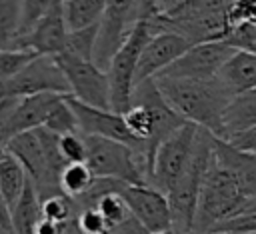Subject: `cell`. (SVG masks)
I'll return each instance as SVG.
<instances>
[{
	"instance_id": "7402d4cb",
	"label": "cell",
	"mask_w": 256,
	"mask_h": 234,
	"mask_svg": "<svg viewBox=\"0 0 256 234\" xmlns=\"http://www.w3.org/2000/svg\"><path fill=\"white\" fill-rule=\"evenodd\" d=\"M40 218H42L40 196H38L34 184L28 180L18 204L12 210V232L14 234H34Z\"/></svg>"
},
{
	"instance_id": "277c9868",
	"label": "cell",
	"mask_w": 256,
	"mask_h": 234,
	"mask_svg": "<svg viewBox=\"0 0 256 234\" xmlns=\"http://www.w3.org/2000/svg\"><path fill=\"white\" fill-rule=\"evenodd\" d=\"M212 142H214V134L204 128H198L192 160L186 172L182 174V178L166 194L170 202V210H172V232L174 234H192L202 182H204L206 170L212 160Z\"/></svg>"
},
{
	"instance_id": "f6af8a7d",
	"label": "cell",
	"mask_w": 256,
	"mask_h": 234,
	"mask_svg": "<svg viewBox=\"0 0 256 234\" xmlns=\"http://www.w3.org/2000/svg\"><path fill=\"white\" fill-rule=\"evenodd\" d=\"M0 102H2V98H0Z\"/></svg>"
},
{
	"instance_id": "cb8c5ba5",
	"label": "cell",
	"mask_w": 256,
	"mask_h": 234,
	"mask_svg": "<svg viewBox=\"0 0 256 234\" xmlns=\"http://www.w3.org/2000/svg\"><path fill=\"white\" fill-rule=\"evenodd\" d=\"M208 234H256V196H250L238 212L216 224Z\"/></svg>"
},
{
	"instance_id": "b9f144b4",
	"label": "cell",
	"mask_w": 256,
	"mask_h": 234,
	"mask_svg": "<svg viewBox=\"0 0 256 234\" xmlns=\"http://www.w3.org/2000/svg\"><path fill=\"white\" fill-rule=\"evenodd\" d=\"M156 2H158V6H160L162 12H170V10H174L182 0H156Z\"/></svg>"
},
{
	"instance_id": "d4e9b609",
	"label": "cell",
	"mask_w": 256,
	"mask_h": 234,
	"mask_svg": "<svg viewBox=\"0 0 256 234\" xmlns=\"http://www.w3.org/2000/svg\"><path fill=\"white\" fill-rule=\"evenodd\" d=\"M96 180V174L92 172V168L86 164V162H74V164H68L62 174H60V188L66 196L70 198H80L84 196L90 186L94 184Z\"/></svg>"
},
{
	"instance_id": "5b68a950",
	"label": "cell",
	"mask_w": 256,
	"mask_h": 234,
	"mask_svg": "<svg viewBox=\"0 0 256 234\" xmlns=\"http://www.w3.org/2000/svg\"><path fill=\"white\" fill-rule=\"evenodd\" d=\"M84 136L88 146L86 164L92 168V172L98 178H112L134 186H144V184L150 186L148 168L136 150H132L128 144H122L118 140L90 136V134Z\"/></svg>"
},
{
	"instance_id": "f35d334b",
	"label": "cell",
	"mask_w": 256,
	"mask_h": 234,
	"mask_svg": "<svg viewBox=\"0 0 256 234\" xmlns=\"http://www.w3.org/2000/svg\"><path fill=\"white\" fill-rule=\"evenodd\" d=\"M108 234H150L134 216H130L128 220H124L122 224H118V226H114V228H110L108 230Z\"/></svg>"
},
{
	"instance_id": "44dd1931",
	"label": "cell",
	"mask_w": 256,
	"mask_h": 234,
	"mask_svg": "<svg viewBox=\"0 0 256 234\" xmlns=\"http://www.w3.org/2000/svg\"><path fill=\"white\" fill-rule=\"evenodd\" d=\"M62 8L68 32H74L100 24L106 12V0H64Z\"/></svg>"
},
{
	"instance_id": "7c38bea8",
	"label": "cell",
	"mask_w": 256,
	"mask_h": 234,
	"mask_svg": "<svg viewBox=\"0 0 256 234\" xmlns=\"http://www.w3.org/2000/svg\"><path fill=\"white\" fill-rule=\"evenodd\" d=\"M118 192L126 200L130 214L148 232H172V210L164 192L148 184H122Z\"/></svg>"
},
{
	"instance_id": "52a82bcc",
	"label": "cell",
	"mask_w": 256,
	"mask_h": 234,
	"mask_svg": "<svg viewBox=\"0 0 256 234\" xmlns=\"http://www.w3.org/2000/svg\"><path fill=\"white\" fill-rule=\"evenodd\" d=\"M70 94L68 80L56 56H36L24 70L8 80H0V98H26L34 94Z\"/></svg>"
},
{
	"instance_id": "e0dca14e",
	"label": "cell",
	"mask_w": 256,
	"mask_h": 234,
	"mask_svg": "<svg viewBox=\"0 0 256 234\" xmlns=\"http://www.w3.org/2000/svg\"><path fill=\"white\" fill-rule=\"evenodd\" d=\"M216 80L234 98L256 88V54L236 50L232 58L220 68Z\"/></svg>"
},
{
	"instance_id": "5bb4252c",
	"label": "cell",
	"mask_w": 256,
	"mask_h": 234,
	"mask_svg": "<svg viewBox=\"0 0 256 234\" xmlns=\"http://www.w3.org/2000/svg\"><path fill=\"white\" fill-rule=\"evenodd\" d=\"M190 46H194L188 38H184L182 34L164 30L158 32L156 36H152L148 40V44L142 50L138 68H136V78H134V88L146 80L156 78L158 74H162L172 62H176Z\"/></svg>"
},
{
	"instance_id": "e575fe53",
	"label": "cell",
	"mask_w": 256,
	"mask_h": 234,
	"mask_svg": "<svg viewBox=\"0 0 256 234\" xmlns=\"http://www.w3.org/2000/svg\"><path fill=\"white\" fill-rule=\"evenodd\" d=\"M78 226L82 234H108L110 226L104 220V216L98 212V208H82L78 210Z\"/></svg>"
},
{
	"instance_id": "4fadbf2b",
	"label": "cell",
	"mask_w": 256,
	"mask_h": 234,
	"mask_svg": "<svg viewBox=\"0 0 256 234\" xmlns=\"http://www.w3.org/2000/svg\"><path fill=\"white\" fill-rule=\"evenodd\" d=\"M68 102L78 118V126L82 134H90V136H102V138H110V140H118L122 144H128L132 150H136L140 154V158L144 160V150L142 144L130 134L124 116L120 112L114 110H102V108H94L88 106L80 100H76L74 96L68 94ZM146 164V160H144ZM148 168V166H146ZM150 180V178H148Z\"/></svg>"
},
{
	"instance_id": "603a6c76",
	"label": "cell",
	"mask_w": 256,
	"mask_h": 234,
	"mask_svg": "<svg viewBox=\"0 0 256 234\" xmlns=\"http://www.w3.org/2000/svg\"><path fill=\"white\" fill-rule=\"evenodd\" d=\"M22 36V0H0V50L18 48Z\"/></svg>"
},
{
	"instance_id": "d590c367",
	"label": "cell",
	"mask_w": 256,
	"mask_h": 234,
	"mask_svg": "<svg viewBox=\"0 0 256 234\" xmlns=\"http://www.w3.org/2000/svg\"><path fill=\"white\" fill-rule=\"evenodd\" d=\"M256 24V0H234L228 10V24Z\"/></svg>"
},
{
	"instance_id": "d6a6232c",
	"label": "cell",
	"mask_w": 256,
	"mask_h": 234,
	"mask_svg": "<svg viewBox=\"0 0 256 234\" xmlns=\"http://www.w3.org/2000/svg\"><path fill=\"white\" fill-rule=\"evenodd\" d=\"M224 42H228L234 50H244V52L256 54V24L244 22V24L230 26Z\"/></svg>"
},
{
	"instance_id": "9a60e30c",
	"label": "cell",
	"mask_w": 256,
	"mask_h": 234,
	"mask_svg": "<svg viewBox=\"0 0 256 234\" xmlns=\"http://www.w3.org/2000/svg\"><path fill=\"white\" fill-rule=\"evenodd\" d=\"M64 0H58L50 12L20 40L18 48H28L36 54L44 56H58L64 52L66 38H68V26L64 20Z\"/></svg>"
},
{
	"instance_id": "ffe728a7",
	"label": "cell",
	"mask_w": 256,
	"mask_h": 234,
	"mask_svg": "<svg viewBox=\"0 0 256 234\" xmlns=\"http://www.w3.org/2000/svg\"><path fill=\"white\" fill-rule=\"evenodd\" d=\"M28 180L30 178H28L24 166L20 164V160L6 150L0 156V190H2V196L8 202L10 210H14V206L18 204Z\"/></svg>"
},
{
	"instance_id": "ba28073f",
	"label": "cell",
	"mask_w": 256,
	"mask_h": 234,
	"mask_svg": "<svg viewBox=\"0 0 256 234\" xmlns=\"http://www.w3.org/2000/svg\"><path fill=\"white\" fill-rule=\"evenodd\" d=\"M68 86H70V96L76 100L102 108V110H112V94H110V78L108 72L96 66L92 60L76 58L70 54H58L56 56Z\"/></svg>"
},
{
	"instance_id": "8fae6325",
	"label": "cell",
	"mask_w": 256,
	"mask_h": 234,
	"mask_svg": "<svg viewBox=\"0 0 256 234\" xmlns=\"http://www.w3.org/2000/svg\"><path fill=\"white\" fill-rule=\"evenodd\" d=\"M136 6L138 0H106V12L100 22V34L94 50V64L106 72L130 28L136 24Z\"/></svg>"
},
{
	"instance_id": "484cf974",
	"label": "cell",
	"mask_w": 256,
	"mask_h": 234,
	"mask_svg": "<svg viewBox=\"0 0 256 234\" xmlns=\"http://www.w3.org/2000/svg\"><path fill=\"white\" fill-rule=\"evenodd\" d=\"M44 128H48L50 132L58 134V136H64V134H74V132H80V126H78V118L68 102V96H62L50 110L46 122H44Z\"/></svg>"
},
{
	"instance_id": "8992f818",
	"label": "cell",
	"mask_w": 256,
	"mask_h": 234,
	"mask_svg": "<svg viewBox=\"0 0 256 234\" xmlns=\"http://www.w3.org/2000/svg\"><path fill=\"white\" fill-rule=\"evenodd\" d=\"M196 136H198V126L186 122L182 128H178L158 146L154 156L150 186L158 188L164 194H168L174 188V184L182 178V174L186 172L192 160Z\"/></svg>"
},
{
	"instance_id": "74e56055",
	"label": "cell",
	"mask_w": 256,
	"mask_h": 234,
	"mask_svg": "<svg viewBox=\"0 0 256 234\" xmlns=\"http://www.w3.org/2000/svg\"><path fill=\"white\" fill-rule=\"evenodd\" d=\"M12 100H14V98H4V100L0 102V156L6 152V146H8V142H10V132H8V116H10Z\"/></svg>"
},
{
	"instance_id": "7a4b0ae2",
	"label": "cell",
	"mask_w": 256,
	"mask_h": 234,
	"mask_svg": "<svg viewBox=\"0 0 256 234\" xmlns=\"http://www.w3.org/2000/svg\"><path fill=\"white\" fill-rule=\"evenodd\" d=\"M248 198L250 196L244 192L234 170L218 160L212 152V160L206 170L198 198L192 234H208L216 224L238 212Z\"/></svg>"
},
{
	"instance_id": "6da1fadb",
	"label": "cell",
	"mask_w": 256,
	"mask_h": 234,
	"mask_svg": "<svg viewBox=\"0 0 256 234\" xmlns=\"http://www.w3.org/2000/svg\"><path fill=\"white\" fill-rule=\"evenodd\" d=\"M166 102L186 120L222 138V114L232 100L224 86L212 80L154 78Z\"/></svg>"
},
{
	"instance_id": "f1b7e54d",
	"label": "cell",
	"mask_w": 256,
	"mask_h": 234,
	"mask_svg": "<svg viewBox=\"0 0 256 234\" xmlns=\"http://www.w3.org/2000/svg\"><path fill=\"white\" fill-rule=\"evenodd\" d=\"M40 210H42L44 218H50V220H56L62 224H66L78 216L74 198H70L66 194H54V196L40 200Z\"/></svg>"
},
{
	"instance_id": "60d3db41",
	"label": "cell",
	"mask_w": 256,
	"mask_h": 234,
	"mask_svg": "<svg viewBox=\"0 0 256 234\" xmlns=\"http://www.w3.org/2000/svg\"><path fill=\"white\" fill-rule=\"evenodd\" d=\"M0 226L12 230V210L2 196V190H0Z\"/></svg>"
},
{
	"instance_id": "8d00e7d4",
	"label": "cell",
	"mask_w": 256,
	"mask_h": 234,
	"mask_svg": "<svg viewBox=\"0 0 256 234\" xmlns=\"http://www.w3.org/2000/svg\"><path fill=\"white\" fill-rule=\"evenodd\" d=\"M230 146L242 150V152H248V154H256V126H252L250 130L246 132H240L232 138L226 140Z\"/></svg>"
},
{
	"instance_id": "4dcf8cb0",
	"label": "cell",
	"mask_w": 256,
	"mask_h": 234,
	"mask_svg": "<svg viewBox=\"0 0 256 234\" xmlns=\"http://www.w3.org/2000/svg\"><path fill=\"white\" fill-rule=\"evenodd\" d=\"M36 56V52L28 48H10V50H0V80H8L16 76L20 70H24Z\"/></svg>"
},
{
	"instance_id": "ac0fdd59",
	"label": "cell",
	"mask_w": 256,
	"mask_h": 234,
	"mask_svg": "<svg viewBox=\"0 0 256 234\" xmlns=\"http://www.w3.org/2000/svg\"><path fill=\"white\" fill-rule=\"evenodd\" d=\"M212 152L218 160H222L226 166H230L234 170L244 192L248 196H256V154L242 152V150L230 146L226 140H220L216 136L212 142Z\"/></svg>"
},
{
	"instance_id": "30bf717a",
	"label": "cell",
	"mask_w": 256,
	"mask_h": 234,
	"mask_svg": "<svg viewBox=\"0 0 256 234\" xmlns=\"http://www.w3.org/2000/svg\"><path fill=\"white\" fill-rule=\"evenodd\" d=\"M236 50L224 42H200L190 46L176 62H172L156 78H182V80H212L220 68L232 58Z\"/></svg>"
},
{
	"instance_id": "ab89813d",
	"label": "cell",
	"mask_w": 256,
	"mask_h": 234,
	"mask_svg": "<svg viewBox=\"0 0 256 234\" xmlns=\"http://www.w3.org/2000/svg\"><path fill=\"white\" fill-rule=\"evenodd\" d=\"M66 232V224L50 220V218H40L36 224V232L34 234H64Z\"/></svg>"
},
{
	"instance_id": "f546056e",
	"label": "cell",
	"mask_w": 256,
	"mask_h": 234,
	"mask_svg": "<svg viewBox=\"0 0 256 234\" xmlns=\"http://www.w3.org/2000/svg\"><path fill=\"white\" fill-rule=\"evenodd\" d=\"M94 208H98V212L104 216V220L108 222L110 228L122 224L124 220H128V218L132 216V214H130V208H128V204H126V200L122 198V194H120L118 190H116V192H110V194H106V196H102Z\"/></svg>"
},
{
	"instance_id": "836d02e7",
	"label": "cell",
	"mask_w": 256,
	"mask_h": 234,
	"mask_svg": "<svg viewBox=\"0 0 256 234\" xmlns=\"http://www.w3.org/2000/svg\"><path fill=\"white\" fill-rule=\"evenodd\" d=\"M60 152L64 156V160L68 164L74 162H86L88 156V146H86V136L82 132H74V134H64L60 136Z\"/></svg>"
},
{
	"instance_id": "4316f807",
	"label": "cell",
	"mask_w": 256,
	"mask_h": 234,
	"mask_svg": "<svg viewBox=\"0 0 256 234\" xmlns=\"http://www.w3.org/2000/svg\"><path fill=\"white\" fill-rule=\"evenodd\" d=\"M98 34H100V24L90 26V28H84V30L68 32L64 54H70V56H76V58H84V60H92L94 62V50H96Z\"/></svg>"
},
{
	"instance_id": "9c48e42d",
	"label": "cell",
	"mask_w": 256,
	"mask_h": 234,
	"mask_svg": "<svg viewBox=\"0 0 256 234\" xmlns=\"http://www.w3.org/2000/svg\"><path fill=\"white\" fill-rule=\"evenodd\" d=\"M6 150L20 160V164L24 166L40 200L54 196V194H64L60 188V176L52 170V166L46 158L38 128L12 136Z\"/></svg>"
},
{
	"instance_id": "2e32d148",
	"label": "cell",
	"mask_w": 256,
	"mask_h": 234,
	"mask_svg": "<svg viewBox=\"0 0 256 234\" xmlns=\"http://www.w3.org/2000/svg\"><path fill=\"white\" fill-rule=\"evenodd\" d=\"M68 94H52V92H44V94H34V96H26V98H14L12 100V108H10V116H8V132L10 138L28 130H36L40 126H44L52 106Z\"/></svg>"
},
{
	"instance_id": "1f68e13d",
	"label": "cell",
	"mask_w": 256,
	"mask_h": 234,
	"mask_svg": "<svg viewBox=\"0 0 256 234\" xmlns=\"http://www.w3.org/2000/svg\"><path fill=\"white\" fill-rule=\"evenodd\" d=\"M58 0H22V36H20V40L50 12V8Z\"/></svg>"
},
{
	"instance_id": "3957f363",
	"label": "cell",
	"mask_w": 256,
	"mask_h": 234,
	"mask_svg": "<svg viewBox=\"0 0 256 234\" xmlns=\"http://www.w3.org/2000/svg\"><path fill=\"white\" fill-rule=\"evenodd\" d=\"M162 12L150 14V16H140L136 24L130 28L124 44L118 48L114 54L110 66H108V78H110V94H112V110L124 114L130 104H132V94H134V78H136V68L142 56L144 46L152 36H156L160 30L158 26V16Z\"/></svg>"
},
{
	"instance_id": "7bdbcfd3",
	"label": "cell",
	"mask_w": 256,
	"mask_h": 234,
	"mask_svg": "<svg viewBox=\"0 0 256 234\" xmlns=\"http://www.w3.org/2000/svg\"><path fill=\"white\" fill-rule=\"evenodd\" d=\"M0 234H14V232L8 230V228H2V226H0Z\"/></svg>"
},
{
	"instance_id": "83f0119b",
	"label": "cell",
	"mask_w": 256,
	"mask_h": 234,
	"mask_svg": "<svg viewBox=\"0 0 256 234\" xmlns=\"http://www.w3.org/2000/svg\"><path fill=\"white\" fill-rule=\"evenodd\" d=\"M234 0H182L166 14L174 16H228Z\"/></svg>"
},
{
	"instance_id": "ee69618b",
	"label": "cell",
	"mask_w": 256,
	"mask_h": 234,
	"mask_svg": "<svg viewBox=\"0 0 256 234\" xmlns=\"http://www.w3.org/2000/svg\"><path fill=\"white\" fill-rule=\"evenodd\" d=\"M150 234H174V232H150Z\"/></svg>"
},
{
	"instance_id": "d6986e66",
	"label": "cell",
	"mask_w": 256,
	"mask_h": 234,
	"mask_svg": "<svg viewBox=\"0 0 256 234\" xmlns=\"http://www.w3.org/2000/svg\"><path fill=\"white\" fill-rule=\"evenodd\" d=\"M256 126V88L234 96L222 114V138L228 140Z\"/></svg>"
}]
</instances>
